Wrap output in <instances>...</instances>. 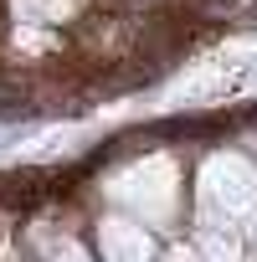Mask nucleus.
<instances>
[{
    "instance_id": "obj_1",
    "label": "nucleus",
    "mask_w": 257,
    "mask_h": 262,
    "mask_svg": "<svg viewBox=\"0 0 257 262\" xmlns=\"http://www.w3.org/2000/svg\"><path fill=\"white\" fill-rule=\"evenodd\" d=\"M103 247L108 262H149V236L134 226H103Z\"/></svg>"
},
{
    "instance_id": "obj_2",
    "label": "nucleus",
    "mask_w": 257,
    "mask_h": 262,
    "mask_svg": "<svg viewBox=\"0 0 257 262\" xmlns=\"http://www.w3.org/2000/svg\"><path fill=\"white\" fill-rule=\"evenodd\" d=\"M16 11H21V16H31V21H41V16H47V21H57L62 11H72V0H16Z\"/></svg>"
},
{
    "instance_id": "obj_3",
    "label": "nucleus",
    "mask_w": 257,
    "mask_h": 262,
    "mask_svg": "<svg viewBox=\"0 0 257 262\" xmlns=\"http://www.w3.org/2000/svg\"><path fill=\"white\" fill-rule=\"evenodd\" d=\"M170 262H201V257H196V252H185V247H175V252H170Z\"/></svg>"
},
{
    "instance_id": "obj_4",
    "label": "nucleus",
    "mask_w": 257,
    "mask_h": 262,
    "mask_svg": "<svg viewBox=\"0 0 257 262\" xmlns=\"http://www.w3.org/2000/svg\"><path fill=\"white\" fill-rule=\"evenodd\" d=\"M67 262H82V252H77V247H67Z\"/></svg>"
}]
</instances>
